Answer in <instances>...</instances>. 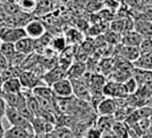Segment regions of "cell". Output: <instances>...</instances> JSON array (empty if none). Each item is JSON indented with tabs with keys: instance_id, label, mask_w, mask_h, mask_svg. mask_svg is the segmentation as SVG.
Segmentation results:
<instances>
[{
	"instance_id": "d6986e66",
	"label": "cell",
	"mask_w": 152,
	"mask_h": 138,
	"mask_svg": "<svg viewBox=\"0 0 152 138\" xmlns=\"http://www.w3.org/2000/svg\"><path fill=\"white\" fill-rule=\"evenodd\" d=\"M114 117L113 116H100L96 120V126L102 131V133H108L112 132V127L114 124Z\"/></svg>"
},
{
	"instance_id": "d6a6232c",
	"label": "cell",
	"mask_w": 152,
	"mask_h": 138,
	"mask_svg": "<svg viewBox=\"0 0 152 138\" xmlns=\"http://www.w3.org/2000/svg\"><path fill=\"white\" fill-rule=\"evenodd\" d=\"M33 138H44V137H43V136H37V134H34Z\"/></svg>"
},
{
	"instance_id": "30bf717a",
	"label": "cell",
	"mask_w": 152,
	"mask_h": 138,
	"mask_svg": "<svg viewBox=\"0 0 152 138\" xmlns=\"http://www.w3.org/2000/svg\"><path fill=\"white\" fill-rule=\"evenodd\" d=\"M19 80H20L23 87L30 88V90H32V88H34V87H37V86L44 85L42 78L37 77V75H36L33 72H31V71H21V73H20V75H19Z\"/></svg>"
},
{
	"instance_id": "ffe728a7",
	"label": "cell",
	"mask_w": 152,
	"mask_h": 138,
	"mask_svg": "<svg viewBox=\"0 0 152 138\" xmlns=\"http://www.w3.org/2000/svg\"><path fill=\"white\" fill-rule=\"evenodd\" d=\"M114 68V59L113 58H109V57H106V58H102L99 63H97V70L100 74H102L103 77L108 75Z\"/></svg>"
},
{
	"instance_id": "d590c367",
	"label": "cell",
	"mask_w": 152,
	"mask_h": 138,
	"mask_svg": "<svg viewBox=\"0 0 152 138\" xmlns=\"http://www.w3.org/2000/svg\"><path fill=\"white\" fill-rule=\"evenodd\" d=\"M4 138H7V137H4Z\"/></svg>"
},
{
	"instance_id": "8992f818",
	"label": "cell",
	"mask_w": 152,
	"mask_h": 138,
	"mask_svg": "<svg viewBox=\"0 0 152 138\" xmlns=\"http://www.w3.org/2000/svg\"><path fill=\"white\" fill-rule=\"evenodd\" d=\"M53 96L59 98H69L72 96V85L69 78H64L50 86Z\"/></svg>"
},
{
	"instance_id": "7402d4cb",
	"label": "cell",
	"mask_w": 152,
	"mask_h": 138,
	"mask_svg": "<svg viewBox=\"0 0 152 138\" xmlns=\"http://www.w3.org/2000/svg\"><path fill=\"white\" fill-rule=\"evenodd\" d=\"M65 40H66V44L69 45H78V44H82V33L76 31V29H69L65 34Z\"/></svg>"
},
{
	"instance_id": "ba28073f",
	"label": "cell",
	"mask_w": 152,
	"mask_h": 138,
	"mask_svg": "<svg viewBox=\"0 0 152 138\" xmlns=\"http://www.w3.org/2000/svg\"><path fill=\"white\" fill-rule=\"evenodd\" d=\"M95 110L99 116H113L118 110V105L115 99L103 97L97 104V106L95 107Z\"/></svg>"
},
{
	"instance_id": "5bb4252c",
	"label": "cell",
	"mask_w": 152,
	"mask_h": 138,
	"mask_svg": "<svg viewBox=\"0 0 152 138\" xmlns=\"http://www.w3.org/2000/svg\"><path fill=\"white\" fill-rule=\"evenodd\" d=\"M23 90V85L19 78H10L2 81L1 92L2 93H20Z\"/></svg>"
},
{
	"instance_id": "52a82bcc",
	"label": "cell",
	"mask_w": 152,
	"mask_h": 138,
	"mask_svg": "<svg viewBox=\"0 0 152 138\" xmlns=\"http://www.w3.org/2000/svg\"><path fill=\"white\" fill-rule=\"evenodd\" d=\"M26 37L32 38V39H39L40 37H43L46 33V28L44 26V24L40 20H30L25 26H24Z\"/></svg>"
},
{
	"instance_id": "ac0fdd59",
	"label": "cell",
	"mask_w": 152,
	"mask_h": 138,
	"mask_svg": "<svg viewBox=\"0 0 152 138\" xmlns=\"http://www.w3.org/2000/svg\"><path fill=\"white\" fill-rule=\"evenodd\" d=\"M133 66L137 68L152 71V53H140L138 59L133 61Z\"/></svg>"
},
{
	"instance_id": "5b68a950",
	"label": "cell",
	"mask_w": 152,
	"mask_h": 138,
	"mask_svg": "<svg viewBox=\"0 0 152 138\" xmlns=\"http://www.w3.org/2000/svg\"><path fill=\"white\" fill-rule=\"evenodd\" d=\"M64 78H66V70L61 67L59 65H57L53 68L46 71L45 74L42 77V80H43L44 85L51 86L55 83H57V81H59V80H62Z\"/></svg>"
},
{
	"instance_id": "277c9868",
	"label": "cell",
	"mask_w": 152,
	"mask_h": 138,
	"mask_svg": "<svg viewBox=\"0 0 152 138\" xmlns=\"http://www.w3.org/2000/svg\"><path fill=\"white\" fill-rule=\"evenodd\" d=\"M70 81L72 85V96H75L76 99L78 100L90 103L91 94H90V90L88 85L81 79H70Z\"/></svg>"
},
{
	"instance_id": "cb8c5ba5",
	"label": "cell",
	"mask_w": 152,
	"mask_h": 138,
	"mask_svg": "<svg viewBox=\"0 0 152 138\" xmlns=\"http://www.w3.org/2000/svg\"><path fill=\"white\" fill-rule=\"evenodd\" d=\"M0 52L5 55V58L10 61V59L14 55V53L17 52L15 51V46H14V44H12V42H1V45H0Z\"/></svg>"
},
{
	"instance_id": "836d02e7",
	"label": "cell",
	"mask_w": 152,
	"mask_h": 138,
	"mask_svg": "<svg viewBox=\"0 0 152 138\" xmlns=\"http://www.w3.org/2000/svg\"><path fill=\"white\" fill-rule=\"evenodd\" d=\"M1 86H2V79H1V75H0V91H1Z\"/></svg>"
},
{
	"instance_id": "e0dca14e",
	"label": "cell",
	"mask_w": 152,
	"mask_h": 138,
	"mask_svg": "<svg viewBox=\"0 0 152 138\" xmlns=\"http://www.w3.org/2000/svg\"><path fill=\"white\" fill-rule=\"evenodd\" d=\"M134 28L142 38H152V21L138 20L134 22Z\"/></svg>"
},
{
	"instance_id": "7a4b0ae2",
	"label": "cell",
	"mask_w": 152,
	"mask_h": 138,
	"mask_svg": "<svg viewBox=\"0 0 152 138\" xmlns=\"http://www.w3.org/2000/svg\"><path fill=\"white\" fill-rule=\"evenodd\" d=\"M5 118L7 119V121L10 123L11 126H19V127H24V129H27L30 131L33 132V129H32V125L31 123L14 107H8L7 106V110H6V113H5ZM34 133V132H33Z\"/></svg>"
},
{
	"instance_id": "e575fe53",
	"label": "cell",
	"mask_w": 152,
	"mask_h": 138,
	"mask_svg": "<svg viewBox=\"0 0 152 138\" xmlns=\"http://www.w3.org/2000/svg\"><path fill=\"white\" fill-rule=\"evenodd\" d=\"M0 45H1V41H0Z\"/></svg>"
},
{
	"instance_id": "f546056e",
	"label": "cell",
	"mask_w": 152,
	"mask_h": 138,
	"mask_svg": "<svg viewBox=\"0 0 152 138\" xmlns=\"http://www.w3.org/2000/svg\"><path fill=\"white\" fill-rule=\"evenodd\" d=\"M10 66V64H8V60L5 58V55L0 52V71H2V70H5V68H7Z\"/></svg>"
},
{
	"instance_id": "44dd1931",
	"label": "cell",
	"mask_w": 152,
	"mask_h": 138,
	"mask_svg": "<svg viewBox=\"0 0 152 138\" xmlns=\"http://www.w3.org/2000/svg\"><path fill=\"white\" fill-rule=\"evenodd\" d=\"M32 93L37 97V98H42V99H48V100H51L53 99V92L51 90L50 86H46V85H40V86H37L34 88H32Z\"/></svg>"
},
{
	"instance_id": "f1b7e54d",
	"label": "cell",
	"mask_w": 152,
	"mask_h": 138,
	"mask_svg": "<svg viewBox=\"0 0 152 138\" xmlns=\"http://www.w3.org/2000/svg\"><path fill=\"white\" fill-rule=\"evenodd\" d=\"M6 110H7V104H6L5 99L2 98V96H1V93H0V119H2V118L5 117Z\"/></svg>"
},
{
	"instance_id": "603a6c76",
	"label": "cell",
	"mask_w": 152,
	"mask_h": 138,
	"mask_svg": "<svg viewBox=\"0 0 152 138\" xmlns=\"http://www.w3.org/2000/svg\"><path fill=\"white\" fill-rule=\"evenodd\" d=\"M66 46H68V44H66V40L64 37H55V38H52V40L50 42V47L57 54H59Z\"/></svg>"
},
{
	"instance_id": "9a60e30c",
	"label": "cell",
	"mask_w": 152,
	"mask_h": 138,
	"mask_svg": "<svg viewBox=\"0 0 152 138\" xmlns=\"http://www.w3.org/2000/svg\"><path fill=\"white\" fill-rule=\"evenodd\" d=\"M87 67L84 63L81 61H74L70 67L66 70V78L69 79H81L83 74L86 73Z\"/></svg>"
},
{
	"instance_id": "4dcf8cb0",
	"label": "cell",
	"mask_w": 152,
	"mask_h": 138,
	"mask_svg": "<svg viewBox=\"0 0 152 138\" xmlns=\"http://www.w3.org/2000/svg\"><path fill=\"white\" fill-rule=\"evenodd\" d=\"M5 127H4V125H2V120L0 119V138H4L5 137Z\"/></svg>"
},
{
	"instance_id": "9c48e42d",
	"label": "cell",
	"mask_w": 152,
	"mask_h": 138,
	"mask_svg": "<svg viewBox=\"0 0 152 138\" xmlns=\"http://www.w3.org/2000/svg\"><path fill=\"white\" fill-rule=\"evenodd\" d=\"M31 125H32V129H33L34 134H37V136L48 134V133L52 132L53 129H55V124L45 120L42 117H34V119L32 120Z\"/></svg>"
},
{
	"instance_id": "2e32d148",
	"label": "cell",
	"mask_w": 152,
	"mask_h": 138,
	"mask_svg": "<svg viewBox=\"0 0 152 138\" xmlns=\"http://www.w3.org/2000/svg\"><path fill=\"white\" fill-rule=\"evenodd\" d=\"M33 136L32 131L19 126H11L5 131V137L7 138H33Z\"/></svg>"
},
{
	"instance_id": "484cf974",
	"label": "cell",
	"mask_w": 152,
	"mask_h": 138,
	"mask_svg": "<svg viewBox=\"0 0 152 138\" xmlns=\"http://www.w3.org/2000/svg\"><path fill=\"white\" fill-rule=\"evenodd\" d=\"M25 58H26V55H25V54L19 53V52H15V53H14V55L10 59L8 64H10V66H13V67H21V65H23V63H24Z\"/></svg>"
},
{
	"instance_id": "8fae6325",
	"label": "cell",
	"mask_w": 152,
	"mask_h": 138,
	"mask_svg": "<svg viewBox=\"0 0 152 138\" xmlns=\"http://www.w3.org/2000/svg\"><path fill=\"white\" fill-rule=\"evenodd\" d=\"M118 54L119 57L131 61L133 64V61H135L138 59V57L140 55V50L139 47H133V46H127V45H122L119 44L118 45Z\"/></svg>"
},
{
	"instance_id": "7c38bea8",
	"label": "cell",
	"mask_w": 152,
	"mask_h": 138,
	"mask_svg": "<svg viewBox=\"0 0 152 138\" xmlns=\"http://www.w3.org/2000/svg\"><path fill=\"white\" fill-rule=\"evenodd\" d=\"M14 46H15L17 52L28 55L31 53H34V51H36V40L32 38H28V37H24L23 39L17 41L14 44Z\"/></svg>"
},
{
	"instance_id": "d4e9b609",
	"label": "cell",
	"mask_w": 152,
	"mask_h": 138,
	"mask_svg": "<svg viewBox=\"0 0 152 138\" xmlns=\"http://www.w3.org/2000/svg\"><path fill=\"white\" fill-rule=\"evenodd\" d=\"M124 86H125V90H126V92L128 93V96L129 94H133L137 90H138V83L135 81V79L133 78V77H129L127 80H125L124 83Z\"/></svg>"
},
{
	"instance_id": "4316f807",
	"label": "cell",
	"mask_w": 152,
	"mask_h": 138,
	"mask_svg": "<svg viewBox=\"0 0 152 138\" xmlns=\"http://www.w3.org/2000/svg\"><path fill=\"white\" fill-rule=\"evenodd\" d=\"M18 6L20 7L21 11L30 12V11L36 8L37 1L36 0H18Z\"/></svg>"
},
{
	"instance_id": "4fadbf2b",
	"label": "cell",
	"mask_w": 152,
	"mask_h": 138,
	"mask_svg": "<svg viewBox=\"0 0 152 138\" xmlns=\"http://www.w3.org/2000/svg\"><path fill=\"white\" fill-rule=\"evenodd\" d=\"M142 37L134 29H131L126 33H124L121 35L120 39V44L122 45H127V46H133V47H139L141 41H142Z\"/></svg>"
},
{
	"instance_id": "3957f363",
	"label": "cell",
	"mask_w": 152,
	"mask_h": 138,
	"mask_svg": "<svg viewBox=\"0 0 152 138\" xmlns=\"http://www.w3.org/2000/svg\"><path fill=\"white\" fill-rule=\"evenodd\" d=\"M102 94L103 97L112 99H122L128 97V93L126 92L124 84L116 81H106L102 90Z\"/></svg>"
},
{
	"instance_id": "83f0119b",
	"label": "cell",
	"mask_w": 152,
	"mask_h": 138,
	"mask_svg": "<svg viewBox=\"0 0 152 138\" xmlns=\"http://www.w3.org/2000/svg\"><path fill=\"white\" fill-rule=\"evenodd\" d=\"M102 136H103L102 131H101L96 125L90 126V127L87 130L86 134H84L86 138H102Z\"/></svg>"
},
{
	"instance_id": "6da1fadb",
	"label": "cell",
	"mask_w": 152,
	"mask_h": 138,
	"mask_svg": "<svg viewBox=\"0 0 152 138\" xmlns=\"http://www.w3.org/2000/svg\"><path fill=\"white\" fill-rule=\"evenodd\" d=\"M24 37H26L24 27H10V26L0 27V41L1 42L15 44Z\"/></svg>"
},
{
	"instance_id": "1f68e13d",
	"label": "cell",
	"mask_w": 152,
	"mask_h": 138,
	"mask_svg": "<svg viewBox=\"0 0 152 138\" xmlns=\"http://www.w3.org/2000/svg\"><path fill=\"white\" fill-rule=\"evenodd\" d=\"M102 138H120V137H118V136L114 134L113 132H108V133H104V134L102 136Z\"/></svg>"
}]
</instances>
